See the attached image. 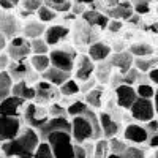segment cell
Returning a JSON list of instances; mask_svg holds the SVG:
<instances>
[{"instance_id":"6da1fadb","label":"cell","mask_w":158,"mask_h":158,"mask_svg":"<svg viewBox=\"0 0 158 158\" xmlns=\"http://www.w3.org/2000/svg\"><path fill=\"white\" fill-rule=\"evenodd\" d=\"M71 130L70 135L74 144H84L89 141H98L101 139V128L98 114L94 109H87L82 115L71 117L70 120Z\"/></svg>"},{"instance_id":"7a4b0ae2","label":"cell","mask_w":158,"mask_h":158,"mask_svg":"<svg viewBox=\"0 0 158 158\" xmlns=\"http://www.w3.org/2000/svg\"><path fill=\"white\" fill-rule=\"evenodd\" d=\"M40 144L36 130L30 127H22L19 135L8 142L2 144V152L6 158H32L35 149Z\"/></svg>"},{"instance_id":"3957f363","label":"cell","mask_w":158,"mask_h":158,"mask_svg":"<svg viewBox=\"0 0 158 158\" xmlns=\"http://www.w3.org/2000/svg\"><path fill=\"white\" fill-rule=\"evenodd\" d=\"M44 142H48V146L54 155V158H71L73 156V147L74 142L71 139V135L67 131H56L51 133Z\"/></svg>"},{"instance_id":"277c9868","label":"cell","mask_w":158,"mask_h":158,"mask_svg":"<svg viewBox=\"0 0 158 158\" xmlns=\"http://www.w3.org/2000/svg\"><path fill=\"white\" fill-rule=\"evenodd\" d=\"M49 62L51 67H54L57 70L67 71V73H73L74 68V60H76V52L73 49L68 48H57L49 51Z\"/></svg>"},{"instance_id":"5b68a950","label":"cell","mask_w":158,"mask_h":158,"mask_svg":"<svg viewBox=\"0 0 158 158\" xmlns=\"http://www.w3.org/2000/svg\"><path fill=\"white\" fill-rule=\"evenodd\" d=\"M49 118L51 117H49L48 108L41 106V104H36L33 101L25 103V106H24V120H25V123H27V127H30L33 130H38V128H41Z\"/></svg>"},{"instance_id":"8992f818","label":"cell","mask_w":158,"mask_h":158,"mask_svg":"<svg viewBox=\"0 0 158 158\" xmlns=\"http://www.w3.org/2000/svg\"><path fill=\"white\" fill-rule=\"evenodd\" d=\"M30 43L29 40H25L24 36L18 35L15 38H11L6 48H5V56L8 57L10 62H22L27 60L30 57Z\"/></svg>"},{"instance_id":"52a82bcc","label":"cell","mask_w":158,"mask_h":158,"mask_svg":"<svg viewBox=\"0 0 158 158\" xmlns=\"http://www.w3.org/2000/svg\"><path fill=\"white\" fill-rule=\"evenodd\" d=\"M130 117L135 118L138 122L147 123L155 118V104L153 100H144V98H136V101L131 104Z\"/></svg>"},{"instance_id":"ba28073f","label":"cell","mask_w":158,"mask_h":158,"mask_svg":"<svg viewBox=\"0 0 158 158\" xmlns=\"http://www.w3.org/2000/svg\"><path fill=\"white\" fill-rule=\"evenodd\" d=\"M21 117H8V115H0V142H8L15 139L22 128Z\"/></svg>"},{"instance_id":"9c48e42d","label":"cell","mask_w":158,"mask_h":158,"mask_svg":"<svg viewBox=\"0 0 158 158\" xmlns=\"http://www.w3.org/2000/svg\"><path fill=\"white\" fill-rule=\"evenodd\" d=\"M35 98H33V103L36 104H41V106H44V104L48 103H56L60 97L59 94V89L54 87V85H51L49 82L46 81H38L35 85Z\"/></svg>"},{"instance_id":"30bf717a","label":"cell","mask_w":158,"mask_h":158,"mask_svg":"<svg viewBox=\"0 0 158 158\" xmlns=\"http://www.w3.org/2000/svg\"><path fill=\"white\" fill-rule=\"evenodd\" d=\"M94 71H95V63L89 59L87 54H79L76 56V60H74V68H73V73L74 74V81L77 82H84V81H89L90 77H94Z\"/></svg>"},{"instance_id":"8fae6325","label":"cell","mask_w":158,"mask_h":158,"mask_svg":"<svg viewBox=\"0 0 158 158\" xmlns=\"http://www.w3.org/2000/svg\"><path fill=\"white\" fill-rule=\"evenodd\" d=\"M70 130H71V125H70L68 117H51L41 128L36 130V133H38L40 141H44L51 133H56V131H67V133H70Z\"/></svg>"},{"instance_id":"7c38bea8","label":"cell","mask_w":158,"mask_h":158,"mask_svg":"<svg viewBox=\"0 0 158 158\" xmlns=\"http://www.w3.org/2000/svg\"><path fill=\"white\" fill-rule=\"evenodd\" d=\"M0 33H3L8 41L21 33V22L16 15L0 10Z\"/></svg>"},{"instance_id":"4fadbf2b","label":"cell","mask_w":158,"mask_h":158,"mask_svg":"<svg viewBox=\"0 0 158 158\" xmlns=\"http://www.w3.org/2000/svg\"><path fill=\"white\" fill-rule=\"evenodd\" d=\"M98 120H100V128H101V138L103 139H111L115 138L117 133L120 131V122L114 118V115L108 112H100L98 114Z\"/></svg>"},{"instance_id":"5bb4252c","label":"cell","mask_w":158,"mask_h":158,"mask_svg":"<svg viewBox=\"0 0 158 158\" xmlns=\"http://www.w3.org/2000/svg\"><path fill=\"white\" fill-rule=\"evenodd\" d=\"M123 139H125V142H130L136 147V146H141V144L149 141V133L139 123H128L123 130Z\"/></svg>"},{"instance_id":"9a60e30c","label":"cell","mask_w":158,"mask_h":158,"mask_svg":"<svg viewBox=\"0 0 158 158\" xmlns=\"http://www.w3.org/2000/svg\"><path fill=\"white\" fill-rule=\"evenodd\" d=\"M6 73L10 74L11 81L13 82H18V81H27L32 77V68L27 60H22V62H10L8 67H6Z\"/></svg>"},{"instance_id":"2e32d148","label":"cell","mask_w":158,"mask_h":158,"mask_svg":"<svg viewBox=\"0 0 158 158\" xmlns=\"http://www.w3.org/2000/svg\"><path fill=\"white\" fill-rule=\"evenodd\" d=\"M114 94H115V103L118 108L122 109H130L131 104L136 101V92L135 87L127 85V84H120L114 89Z\"/></svg>"},{"instance_id":"e0dca14e","label":"cell","mask_w":158,"mask_h":158,"mask_svg":"<svg viewBox=\"0 0 158 158\" xmlns=\"http://www.w3.org/2000/svg\"><path fill=\"white\" fill-rule=\"evenodd\" d=\"M108 62L112 68L118 70V73L123 74L133 67V57L128 51H117L108 57Z\"/></svg>"},{"instance_id":"ac0fdd59","label":"cell","mask_w":158,"mask_h":158,"mask_svg":"<svg viewBox=\"0 0 158 158\" xmlns=\"http://www.w3.org/2000/svg\"><path fill=\"white\" fill-rule=\"evenodd\" d=\"M25 106V101L21 98H16L10 95L0 103V115H8V117H21V109Z\"/></svg>"},{"instance_id":"d6986e66","label":"cell","mask_w":158,"mask_h":158,"mask_svg":"<svg viewBox=\"0 0 158 158\" xmlns=\"http://www.w3.org/2000/svg\"><path fill=\"white\" fill-rule=\"evenodd\" d=\"M70 33V29L65 27V25H49V27H46L44 33H43V40L48 43V46H57L63 38H67Z\"/></svg>"},{"instance_id":"ffe728a7","label":"cell","mask_w":158,"mask_h":158,"mask_svg":"<svg viewBox=\"0 0 158 158\" xmlns=\"http://www.w3.org/2000/svg\"><path fill=\"white\" fill-rule=\"evenodd\" d=\"M112 54V48L103 41H92L89 44V51H87V56L92 62H103V60H108V57Z\"/></svg>"},{"instance_id":"44dd1931","label":"cell","mask_w":158,"mask_h":158,"mask_svg":"<svg viewBox=\"0 0 158 158\" xmlns=\"http://www.w3.org/2000/svg\"><path fill=\"white\" fill-rule=\"evenodd\" d=\"M46 30V25L41 24L38 19H30L24 25H21V36H24L25 40H35V38H41L43 33Z\"/></svg>"},{"instance_id":"7402d4cb","label":"cell","mask_w":158,"mask_h":158,"mask_svg":"<svg viewBox=\"0 0 158 158\" xmlns=\"http://www.w3.org/2000/svg\"><path fill=\"white\" fill-rule=\"evenodd\" d=\"M11 95L24 100L25 103H30L35 98V87L32 84H29L27 81H18V82H13L11 87Z\"/></svg>"},{"instance_id":"603a6c76","label":"cell","mask_w":158,"mask_h":158,"mask_svg":"<svg viewBox=\"0 0 158 158\" xmlns=\"http://www.w3.org/2000/svg\"><path fill=\"white\" fill-rule=\"evenodd\" d=\"M71 76H73L71 73H67V71L57 70V68H54V67H49V68L41 74L43 81L49 82L51 85H54V87H60L65 81H68V79H70Z\"/></svg>"},{"instance_id":"cb8c5ba5","label":"cell","mask_w":158,"mask_h":158,"mask_svg":"<svg viewBox=\"0 0 158 158\" xmlns=\"http://www.w3.org/2000/svg\"><path fill=\"white\" fill-rule=\"evenodd\" d=\"M82 19L89 27H95L97 25L100 29H106L108 21H109V18L106 15H103L100 11H95V10H85L82 13Z\"/></svg>"},{"instance_id":"d4e9b609","label":"cell","mask_w":158,"mask_h":158,"mask_svg":"<svg viewBox=\"0 0 158 158\" xmlns=\"http://www.w3.org/2000/svg\"><path fill=\"white\" fill-rule=\"evenodd\" d=\"M133 15H135V11H133V8H131L130 3L118 2V3H115L114 6H111L108 10L106 16H111V19H117V21H125V19H130Z\"/></svg>"},{"instance_id":"484cf974","label":"cell","mask_w":158,"mask_h":158,"mask_svg":"<svg viewBox=\"0 0 158 158\" xmlns=\"http://www.w3.org/2000/svg\"><path fill=\"white\" fill-rule=\"evenodd\" d=\"M103 95H104V87L103 85H97L95 89H92L90 92H87L84 97V103L87 104L89 109H100L103 106Z\"/></svg>"},{"instance_id":"4316f807","label":"cell","mask_w":158,"mask_h":158,"mask_svg":"<svg viewBox=\"0 0 158 158\" xmlns=\"http://www.w3.org/2000/svg\"><path fill=\"white\" fill-rule=\"evenodd\" d=\"M94 77H95V81L97 84H108L109 82V79H111V74H112V67L109 65L108 60H103L100 63H95V71H94Z\"/></svg>"},{"instance_id":"83f0119b","label":"cell","mask_w":158,"mask_h":158,"mask_svg":"<svg viewBox=\"0 0 158 158\" xmlns=\"http://www.w3.org/2000/svg\"><path fill=\"white\" fill-rule=\"evenodd\" d=\"M128 52L133 59L139 57H153L155 56V48L150 43H133L128 48Z\"/></svg>"},{"instance_id":"f1b7e54d","label":"cell","mask_w":158,"mask_h":158,"mask_svg":"<svg viewBox=\"0 0 158 158\" xmlns=\"http://www.w3.org/2000/svg\"><path fill=\"white\" fill-rule=\"evenodd\" d=\"M29 65H30V68L32 71L35 73H40V74H43L49 67H51V62H49V56L48 54H41V56H30L27 59Z\"/></svg>"},{"instance_id":"f546056e","label":"cell","mask_w":158,"mask_h":158,"mask_svg":"<svg viewBox=\"0 0 158 158\" xmlns=\"http://www.w3.org/2000/svg\"><path fill=\"white\" fill-rule=\"evenodd\" d=\"M133 68H136L139 73L147 74L152 68H156V59L153 57H139L133 59Z\"/></svg>"},{"instance_id":"4dcf8cb0","label":"cell","mask_w":158,"mask_h":158,"mask_svg":"<svg viewBox=\"0 0 158 158\" xmlns=\"http://www.w3.org/2000/svg\"><path fill=\"white\" fill-rule=\"evenodd\" d=\"M11 87H13V81L10 74L6 73V70L0 71V103L11 95Z\"/></svg>"},{"instance_id":"1f68e13d","label":"cell","mask_w":158,"mask_h":158,"mask_svg":"<svg viewBox=\"0 0 158 158\" xmlns=\"http://www.w3.org/2000/svg\"><path fill=\"white\" fill-rule=\"evenodd\" d=\"M59 94H60L62 97H67V98L77 95V94H79V82L74 81L73 77H70L68 81H65V82L59 87Z\"/></svg>"},{"instance_id":"d6a6232c","label":"cell","mask_w":158,"mask_h":158,"mask_svg":"<svg viewBox=\"0 0 158 158\" xmlns=\"http://www.w3.org/2000/svg\"><path fill=\"white\" fill-rule=\"evenodd\" d=\"M109 155V147H108V139H98L94 142V150H92L90 158H106Z\"/></svg>"},{"instance_id":"836d02e7","label":"cell","mask_w":158,"mask_h":158,"mask_svg":"<svg viewBox=\"0 0 158 158\" xmlns=\"http://www.w3.org/2000/svg\"><path fill=\"white\" fill-rule=\"evenodd\" d=\"M30 56H41V54H49V46L48 43L44 41L43 38H35V40H30Z\"/></svg>"},{"instance_id":"e575fe53","label":"cell","mask_w":158,"mask_h":158,"mask_svg":"<svg viewBox=\"0 0 158 158\" xmlns=\"http://www.w3.org/2000/svg\"><path fill=\"white\" fill-rule=\"evenodd\" d=\"M36 16H38V21L41 22V24H48V22H52V21H56L57 19V13L54 10H51L49 6H46L44 3L38 8L36 11Z\"/></svg>"},{"instance_id":"d590c367","label":"cell","mask_w":158,"mask_h":158,"mask_svg":"<svg viewBox=\"0 0 158 158\" xmlns=\"http://www.w3.org/2000/svg\"><path fill=\"white\" fill-rule=\"evenodd\" d=\"M108 147H109V153L122 156L123 152L128 149V144L118 138H111V139H108Z\"/></svg>"},{"instance_id":"8d00e7d4","label":"cell","mask_w":158,"mask_h":158,"mask_svg":"<svg viewBox=\"0 0 158 158\" xmlns=\"http://www.w3.org/2000/svg\"><path fill=\"white\" fill-rule=\"evenodd\" d=\"M136 97L144 100H153L155 98V87L152 84H138L135 87Z\"/></svg>"},{"instance_id":"74e56055","label":"cell","mask_w":158,"mask_h":158,"mask_svg":"<svg viewBox=\"0 0 158 158\" xmlns=\"http://www.w3.org/2000/svg\"><path fill=\"white\" fill-rule=\"evenodd\" d=\"M87 109H89L87 104H85L82 100H74L71 104H68V108H67V115H70V117L82 115Z\"/></svg>"},{"instance_id":"f35d334b","label":"cell","mask_w":158,"mask_h":158,"mask_svg":"<svg viewBox=\"0 0 158 158\" xmlns=\"http://www.w3.org/2000/svg\"><path fill=\"white\" fill-rule=\"evenodd\" d=\"M139 71L136 70V68H133L131 67L127 73H123V74H120V79H122V84H127V85H131L133 87L135 84H138V79H139Z\"/></svg>"},{"instance_id":"ab89813d","label":"cell","mask_w":158,"mask_h":158,"mask_svg":"<svg viewBox=\"0 0 158 158\" xmlns=\"http://www.w3.org/2000/svg\"><path fill=\"white\" fill-rule=\"evenodd\" d=\"M150 2L152 0H131L130 5H131V8H133V11L136 15H144V13H149Z\"/></svg>"},{"instance_id":"60d3db41","label":"cell","mask_w":158,"mask_h":158,"mask_svg":"<svg viewBox=\"0 0 158 158\" xmlns=\"http://www.w3.org/2000/svg\"><path fill=\"white\" fill-rule=\"evenodd\" d=\"M19 5L24 10V15H29V13L38 11V8L43 5V0H21Z\"/></svg>"},{"instance_id":"b9f144b4","label":"cell","mask_w":158,"mask_h":158,"mask_svg":"<svg viewBox=\"0 0 158 158\" xmlns=\"http://www.w3.org/2000/svg\"><path fill=\"white\" fill-rule=\"evenodd\" d=\"M32 158H54V155H52V152H51V149L48 146V142L40 141V144H38V147L35 149Z\"/></svg>"},{"instance_id":"7bdbcfd3","label":"cell","mask_w":158,"mask_h":158,"mask_svg":"<svg viewBox=\"0 0 158 158\" xmlns=\"http://www.w3.org/2000/svg\"><path fill=\"white\" fill-rule=\"evenodd\" d=\"M49 117H68L67 115V108H63V104L60 101L51 103V106L48 108Z\"/></svg>"},{"instance_id":"ee69618b","label":"cell","mask_w":158,"mask_h":158,"mask_svg":"<svg viewBox=\"0 0 158 158\" xmlns=\"http://www.w3.org/2000/svg\"><path fill=\"white\" fill-rule=\"evenodd\" d=\"M120 158H146V152L139 147L135 146H128V149L123 152V155Z\"/></svg>"},{"instance_id":"f6af8a7d","label":"cell","mask_w":158,"mask_h":158,"mask_svg":"<svg viewBox=\"0 0 158 158\" xmlns=\"http://www.w3.org/2000/svg\"><path fill=\"white\" fill-rule=\"evenodd\" d=\"M95 87H97V81H95V77H90L89 81H84V82L79 84V94L82 92V94L85 95L87 92H90L92 89H95Z\"/></svg>"},{"instance_id":"bcb514c9","label":"cell","mask_w":158,"mask_h":158,"mask_svg":"<svg viewBox=\"0 0 158 158\" xmlns=\"http://www.w3.org/2000/svg\"><path fill=\"white\" fill-rule=\"evenodd\" d=\"M122 27H123L122 21H117V19H109V21H108V25H106L108 32H111V33H117V32H120V30H122Z\"/></svg>"},{"instance_id":"7dc6e473","label":"cell","mask_w":158,"mask_h":158,"mask_svg":"<svg viewBox=\"0 0 158 158\" xmlns=\"http://www.w3.org/2000/svg\"><path fill=\"white\" fill-rule=\"evenodd\" d=\"M71 158H87V153H85V150H84V147L81 146V144H74Z\"/></svg>"},{"instance_id":"c3c4849f","label":"cell","mask_w":158,"mask_h":158,"mask_svg":"<svg viewBox=\"0 0 158 158\" xmlns=\"http://www.w3.org/2000/svg\"><path fill=\"white\" fill-rule=\"evenodd\" d=\"M144 128L147 130L149 136H152V135H156V133H158V123H156V120H155V118H153V120H150V122H147Z\"/></svg>"},{"instance_id":"681fc988","label":"cell","mask_w":158,"mask_h":158,"mask_svg":"<svg viewBox=\"0 0 158 158\" xmlns=\"http://www.w3.org/2000/svg\"><path fill=\"white\" fill-rule=\"evenodd\" d=\"M147 79H149V82L155 87L158 84V70L156 68H152L149 73H147Z\"/></svg>"},{"instance_id":"f907efd6","label":"cell","mask_w":158,"mask_h":158,"mask_svg":"<svg viewBox=\"0 0 158 158\" xmlns=\"http://www.w3.org/2000/svg\"><path fill=\"white\" fill-rule=\"evenodd\" d=\"M70 11H73L74 15H82V13L85 11V6L81 5V3H71V10Z\"/></svg>"},{"instance_id":"816d5d0a","label":"cell","mask_w":158,"mask_h":158,"mask_svg":"<svg viewBox=\"0 0 158 158\" xmlns=\"http://www.w3.org/2000/svg\"><path fill=\"white\" fill-rule=\"evenodd\" d=\"M8 63H10V60L5 56V52H3V54H0V71H5L6 67H8Z\"/></svg>"},{"instance_id":"f5cc1de1","label":"cell","mask_w":158,"mask_h":158,"mask_svg":"<svg viewBox=\"0 0 158 158\" xmlns=\"http://www.w3.org/2000/svg\"><path fill=\"white\" fill-rule=\"evenodd\" d=\"M65 2H70V0H43V3L46 6H54V5H62Z\"/></svg>"},{"instance_id":"db71d44e","label":"cell","mask_w":158,"mask_h":158,"mask_svg":"<svg viewBox=\"0 0 158 158\" xmlns=\"http://www.w3.org/2000/svg\"><path fill=\"white\" fill-rule=\"evenodd\" d=\"M6 44H8V40H6V36H5L3 33H0V54H3V52H5Z\"/></svg>"},{"instance_id":"11a10c76","label":"cell","mask_w":158,"mask_h":158,"mask_svg":"<svg viewBox=\"0 0 158 158\" xmlns=\"http://www.w3.org/2000/svg\"><path fill=\"white\" fill-rule=\"evenodd\" d=\"M149 144H150V147H152V149H155V147L158 146V133L149 136Z\"/></svg>"},{"instance_id":"9f6ffc18","label":"cell","mask_w":158,"mask_h":158,"mask_svg":"<svg viewBox=\"0 0 158 158\" xmlns=\"http://www.w3.org/2000/svg\"><path fill=\"white\" fill-rule=\"evenodd\" d=\"M95 0H76V3H81V5H94Z\"/></svg>"},{"instance_id":"6f0895ef","label":"cell","mask_w":158,"mask_h":158,"mask_svg":"<svg viewBox=\"0 0 158 158\" xmlns=\"http://www.w3.org/2000/svg\"><path fill=\"white\" fill-rule=\"evenodd\" d=\"M100 2H103V3H106V5L109 6V8L115 5V0H100Z\"/></svg>"},{"instance_id":"680465c9","label":"cell","mask_w":158,"mask_h":158,"mask_svg":"<svg viewBox=\"0 0 158 158\" xmlns=\"http://www.w3.org/2000/svg\"><path fill=\"white\" fill-rule=\"evenodd\" d=\"M6 2H10L11 5H15V6H16V5H19V2H21V0H6Z\"/></svg>"},{"instance_id":"91938a15","label":"cell","mask_w":158,"mask_h":158,"mask_svg":"<svg viewBox=\"0 0 158 158\" xmlns=\"http://www.w3.org/2000/svg\"><path fill=\"white\" fill-rule=\"evenodd\" d=\"M106 158H120V156H117V155H112V153H109Z\"/></svg>"},{"instance_id":"94428289","label":"cell","mask_w":158,"mask_h":158,"mask_svg":"<svg viewBox=\"0 0 158 158\" xmlns=\"http://www.w3.org/2000/svg\"><path fill=\"white\" fill-rule=\"evenodd\" d=\"M0 150H2V142H0Z\"/></svg>"},{"instance_id":"6125c7cd","label":"cell","mask_w":158,"mask_h":158,"mask_svg":"<svg viewBox=\"0 0 158 158\" xmlns=\"http://www.w3.org/2000/svg\"><path fill=\"white\" fill-rule=\"evenodd\" d=\"M0 158H6V156H0Z\"/></svg>"},{"instance_id":"be15d7a7","label":"cell","mask_w":158,"mask_h":158,"mask_svg":"<svg viewBox=\"0 0 158 158\" xmlns=\"http://www.w3.org/2000/svg\"><path fill=\"white\" fill-rule=\"evenodd\" d=\"M87 158H90V156H87Z\"/></svg>"}]
</instances>
